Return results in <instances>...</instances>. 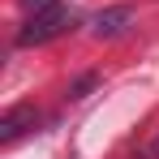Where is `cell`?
Wrapping results in <instances>:
<instances>
[{"instance_id":"cell-5","label":"cell","mask_w":159,"mask_h":159,"mask_svg":"<svg viewBox=\"0 0 159 159\" xmlns=\"http://www.w3.org/2000/svg\"><path fill=\"white\" fill-rule=\"evenodd\" d=\"M56 0H22V9H26V13H43V9H52Z\"/></svg>"},{"instance_id":"cell-6","label":"cell","mask_w":159,"mask_h":159,"mask_svg":"<svg viewBox=\"0 0 159 159\" xmlns=\"http://www.w3.org/2000/svg\"><path fill=\"white\" fill-rule=\"evenodd\" d=\"M151 159H159V142H155V146H151Z\"/></svg>"},{"instance_id":"cell-4","label":"cell","mask_w":159,"mask_h":159,"mask_svg":"<svg viewBox=\"0 0 159 159\" xmlns=\"http://www.w3.org/2000/svg\"><path fill=\"white\" fill-rule=\"evenodd\" d=\"M95 82H99V78H95V73H86V78H82L78 86H73V99H86V90H90Z\"/></svg>"},{"instance_id":"cell-3","label":"cell","mask_w":159,"mask_h":159,"mask_svg":"<svg viewBox=\"0 0 159 159\" xmlns=\"http://www.w3.org/2000/svg\"><path fill=\"white\" fill-rule=\"evenodd\" d=\"M133 22V9L129 4H116V9H103L99 17H95V34L99 39H116V34H125Z\"/></svg>"},{"instance_id":"cell-2","label":"cell","mask_w":159,"mask_h":159,"mask_svg":"<svg viewBox=\"0 0 159 159\" xmlns=\"http://www.w3.org/2000/svg\"><path fill=\"white\" fill-rule=\"evenodd\" d=\"M34 107L30 103H17V107H9L4 116H0V142H17L26 129H34Z\"/></svg>"},{"instance_id":"cell-1","label":"cell","mask_w":159,"mask_h":159,"mask_svg":"<svg viewBox=\"0 0 159 159\" xmlns=\"http://www.w3.org/2000/svg\"><path fill=\"white\" fill-rule=\"evenodd\" d=\"M69 26H73V9H65V4H52V9H43V13H30V17H26V26L17 30V43H22V48L52 43L56 34H65Z\"/></svg>"}]
</instances>
